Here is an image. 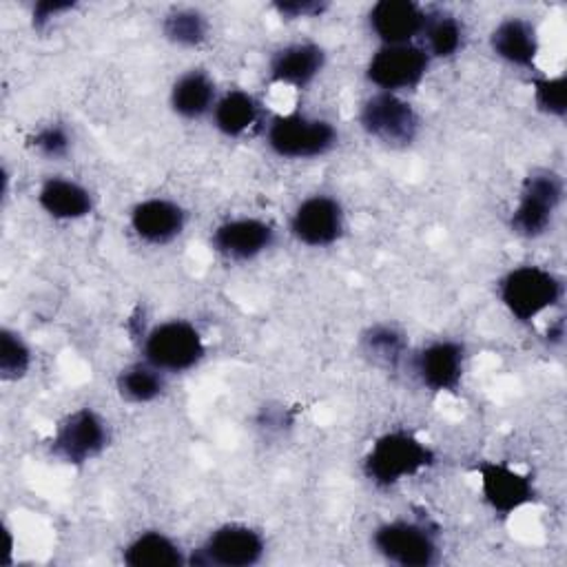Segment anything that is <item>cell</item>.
<instances>
[{
  "label": "cell",
  "mask_w": 567,
  "mask_h": 567,
  "mask_svg": "<svg viewBox=\"0 0 567 567\" xmlns=\"http://www.w3.org/2000/svg\"><path fill=\"white\" fill-rule=\"evenodd\" d=\"M434 458L432 447L416 434L408 430H392L377 436L370 445L363 458V474L374 487L390 489L432 467Z\"/></svg>",
  "instance_id": "cell-1"
},
{
  "label": "cell",
  "mask_w": 567,
  "mask_h": 567,
  "mask_svg": "<svg viewBox=\"0 0 567 567\" xmlns=\"http://www.w3.org/2000/svg\"><path fill=\"white\" fill-rule=\"evenodd\" d=\"M498 297L516 321L532 323L563 299V279L536 264L516 266L498 281Z\"/></svg>",
  "instance_id": "cell-2"
},
{
  "label": "cell",
  "mask_w": 567,
  "mask_h": 567,
  "mask_svg": "<svg viewBox=\"0 0 567 567\" xmlns=\"http://www.w3.org/2000/svg\"><path fill=\"white\" fill-rule=\"evenodd\" d=\"M565 184L563 177L551 168L532 171L518 193V202L509 215V228L518 237L536 239L545 235L563 204Z\"/></svg>",
  "instance_id": "cell-3"
},
{
  "label": "cell",
  "mask_w": 567,
  "mask_h": 567,
  "mask_svg": "<svg viewBox=\"0 0 567 567\" xmlns=\"http://www.w3.org/2000/svg\"><path fill=\"white\" fill-rule=\"evenodd\" d=\"M339 133L332 122L323 117H308L303 113L275 115L266 131L268 148L284 159H315L337 146Z\"/></svg>",
  "instance_id": "cell-4"
},
{
  "label": "cell",
  "mask_w": 567,
  "mask_h": 567,
  "mask_svg": "<svg viewBox=\"0 0 567 567\" xmlns=\"http://www.w3.org/2000/svg\"><path fill=\"white\" fill-rule=\"evenodd\" d=\"M142 352L144 361L162 372H186L204 359L206 346L190 321L168 319L144 334Z\"/></svg>",
  "instance_id": "cell-5"
},
{
  "label": "cell",
  "mask_w": 567,
  "mask_h": 567,
  "mask_svg": "<svg viewBox=\"0 0 567 567\" xmlns=\"http://www.w3.org/2000/svg\"><path fill=\"white\" fill-rule=\"evenodd\" d=\"M372 547L383 560L399 567H432L441 556L432 527L408 518L379 525L372 534Z\"/></svg>",
  "instance_id": "cell-6"
},
{
  "label": "cell",
  "mask_w": 567,
  "mask_h": 567,
  "mask_svg": "<svg viewBox=\"0 0 567 567\" xmlns=\"http://www.w3.org/2000/svg\"><path fill=\"white\" fill-rule=\"evenodd\" d=\"M359 124L370 137L392 148L410 146L421 128V120L414 106L399 93L385 91L372 93L361 104Z\"/></svg>",
  "instance_id": "cell-7"
},
{
  "label": "cell",
  "mask_w": 567,
  "mask_h": 567,
  "mask_svg": "<svg viewBox=\"0 0 567 567\" xmlns=\"http://www.w3.org/2000/svg\"><path fill=\"white\" fill-rule=\"evenodd\" d=\"M109 441V423L93 408H80L58 423L51 454L66 465H86L106 450Z\"/></svg>",
  "instance_id": "cell-8"
},
{
  "label": "cell",
  "mask_w": 567,
  "mask_h": 567,
  "mask_svg": "<svg viewBox=\"0 0 567 567\" xmlns=\"http://www.w3.org/2000/svg\"><path fill=\"white\" fill-rule=\"evenodd\" d=\"M266 554V540L261 532L246 523H224L215 527L206 540L188 556V565H215V567H250Z\"/></svg>",
  "instance_id": "cell-9"
},
{
  "label": "cell",
  "mask_w": 567,
  "mask_h": 567,
  "mask_svg": "<svg viewBox=\"0 0 567 567\" xmlns=\"http://www.w3.org/2000/svg\"><path fill=\"white\" fill-rule=\"evenodd\" d=\"M430 69V55L419 44H381L368 66L365 78L379 91L401 93L421 84Z\"/></svg>",
  "instance_id": "cell-10"
},
{
  "label": "cell",
  "mask_w": 567,
  "mask_h": 567,
  "mask_svg": "<svg viewBox=\"0 0 567 567\" xmlns=\"http://www.w3.org/2000/svg\"><path fill=\"white\" fill-rule=\"evenodd\" d=\"M346 213L330 195H310L297 204L290 217L292 237L310 248H326L341 239Z\"/></svg>",
  "instance_id": "cell-11"
},
{
  "label": "cell",
  "mask_w": 567,
  "mask_h": 567,
  "mask_svg": "<svg viewBox=\"0 0 567 567\" xmlns=\"http://www.w3.org/2000/svg\"><path fill=\"white\" fill-rule=\"evenodd\" d=\"M478 485L487 507L501 516H509L536 498L532 476L501 461H483L476 465Z\"/></svg>",
  "instance_id": "cell-12"
},
{
  "label": "cell",
  "mask_w": 567,
  "mask_h": 567,
  "mask_svg": "<svg viewBox=\"0 0 567 567\" xmlns=\"http://www.w3.org/2000/svg\"><path fill=\"white\" fill-rule=\"evenodd\" d=\"M465 370V346L454 339H436L414 357V374L432 392H454Z\"/></svg>",
  "instance_id": "cell-13"
},
{
  "label": "cell",
  "mask_w": 567,
  "mask_h": 567,
  "mask_svg": "<svg viewBox=\"0 0 567 567\" xmlns=\"http://www.w3.org/2000/svg\"><path fill=\"white\" fill-rule=\"evenodd\" d=\"M275 241V230L257 217H235L215 226L210 246L217 255L230 261H250L266 252Z\"/></svg>",
  "instance_id": "cell-14"
},
{
  "label": "cell",
  "mask_w": 567,
  "mask_h": 567,
  "mask_svg": "<svg viewBox=\"0 0 567 567\" xmlns=\"http://www.w3.org/2000/svg\"><path fill=\"white\" fill-rule=\"evenodd\" d=\"M427 13L412 0H379L368 13L370 31L381 44H414L423 35Z\"/></svg>",
  "instance_id": "cell-15"
},
{
  "label": "cell",
  "mask_w": 567,
  "mask_h": 567,
  "mask_svg": "<svg viewBox=\"0 0 567 567\" xmlns=\"http://www.w3.org/2000/svg\"><path fill=\"white\" fill-rule=\"evenodd\" d=\"M131 230L151 246H164L177 239L186 226L184 208L166 197H148L133 206Z\"/></svg>",
  "instance_id": "cell-16"
},
{
  "label": "cell",
  "mask_w": 567,
  "mask_h": 567,
  "mask_svg": "<svg viewBox=\"0 0 567 567\" xmlns=\"http://www.w3.org/2000/svg\"><path fill=\"white\" fill-rule=\"evenodd\" d=\"M326 53L315 42L286 44L272 53L268 64V75L275 84L306 89L323 71Z\"/></svg>",
  "instance_id": "cell-17"
},
{
  "label": "cell",
  "mask_w": 567,
  "mask_h": 567,
  "mask_svg": "<svg viewBox=\"0 0 567 567\" xmlns=\"http://www.w3.org/2000/svg\"><path fill=\"white\" fill-rule=\"evenodd\" d=\"M489 47L494 55L503 62L520 69H532L540 51V40L534 22L520 16H509L492 29Z\"/></svg>",
  "instance_id": "cell-18"
},
{
  "label": "cell",
  "mask_w": 567,
  "mask_h": 567,
  "mask_svg": "<svg viewBox=\"0 0 567 567\" xmlns=\"http://www.w3.org/2000/svg\"><path fill=\"white\" fill-rule=\"evenodd\" d=\"M40 208L60 221H75L93 210V195L80 182L69 177H49L38 190Z\"/></svg>",
  "instance_id": "cell-19"
},
{
  "label": "cell",
  "mask_w": 567,
  "mask_h": 567,
  "mask_svg": "<svg viewBox=\"0 0 567 567\" xmlns=\"http://www.w3.org/2000/svg\"><path fill=\"white\" fill-rule=\"evenodd\" d=\"M122 560L128 567H182L188 565L184 549L164 532L146 529L126 543Z\"/></svg>",
  "instance_id": "cell-20"
},
{
  "label": "cell",
  "mask_w": 567,
  "mask_h": 567,
  "mask_svg": "<svg viewBox=\"0 0 567 567\" xmlns=\"http://www.w3.org/2000/svg\"><path fill=\"white\" fill-rule=\"evenodd\" d=\"M217 102V89L213 78L202 69L182 73L171 86V109L186 120H197L213 111Z\"/></svg>",
  "instance_id": "cell-21"
},
{
  "label": "cell",
  "mask_w": 567,
  "mask_h": 567,
  "mask_svg": "<svg viewBox=\"0 0 567 567\" xmlns=\"http://www.w3.org/2000/svg\"><path fill=\"white\" fill-rule=\"evenodd\" d=\"M213 124L226 137H241L259 117V102L241 89H230L217 97L213 106Z\"/></svg>",
  "instance_id": "cell-22"
},
{
  "label": "cell",
  "mask_w": 567,
  "mask_h": 567,
  "mask_svg": "<svg viewBox=\"0 0 567 567\" xmlns=\"http://www.w3.org/2000/svg\"><path fill=\"white\" fill-rule=\"evenodd\" d=\"M117 392L128 403H151L164 392V372L148 361L131 363L115 379Z\"/></svg>",
  "instance_id": "cell-23"
},
{
  "label": "cell",
  "mask_w": 567,
  "mask_h": 567,
  "mask_svg": "<svg viewBox=\"0 0 567 567\" xmlns=\"http://www.w3.org/2000/svg\"><path fill=\"white\" fill-rule=\"evenodd\" d=\"M423 38H425V53L430 58L445 60L456 55L463 49L465 27L452 13H434V16H427Z\"/></svg>",
  "instance_id": "cell-24"
},
{
  "label": "cell",
  "mask_w": 567,
  "mask_h": 567,
  "mask_svg": "<svg viewBox=\"0 0 567 567\" xmlns=\"http://www.w3.org/2000/svg\"><path fill=\"white\" fill-rule=\"evenodd\" d=\"M361 348L374 363L383 368H396L408 352V341L396 328L377 323L363 334Z\"/></svg>",
  "instance_id": "cell-25"
},
{
  "label": "cell",
  "mask_w": 567,
  "mask_h": 567,
  "mask_svg": "<svg viewBox=\"0 0 567 567\" xmlns=\"http://www.w3.org/2000/svg\"><path fill=\"white\" fill-rule=\"evenodd\" d=\"M162 33L177 47H199L208 38V20L197 9H173L162 20Z\"/></svg>",
  "instance_id": "cell-26"
},
{
  "label": "cell",
  "mask_w": 567,
  "mask_h": 567,
  "mask_svg": "<svg viewBox=\"0 0 567 567\" xmlns=\"http://www.w3.org/2000/svg\"><path fill=\"white\" fill-rule=\"evenodd\" d=\"M31 368V350L27 341L9 330H0V377L4 381H18L22 379Z\"/></svg>",
  "instance_id": "cell-27"
},
{
  "label": "cell",
  "mask_w": 567,
  "mask_h": 567,
  "mask_svg": "<svg viewBox=\"0 0 567 567\" xmlns=\"http://www.w3.org/2000/svg\"><path fill=\"white\" fill-rule=\"evenodd\" d=\"M534 102L547 117L563 120L567 115V80L565 75H545L534 80Z\"/></svg>",
  "instance_id": "cell-28"
},
{
  "label": "cell",
  "mask_w": 567,
  "mask_h": 567,
  "mask_svg": "<svg viewBox=\"0 0 567 567\" xmlns=\"http://www.w3.org/2000/svg\"><path fill=\"white\" fill-rule=\"evenodd\" d=\"M29 146L47 157V159H62L66 157V153L71 151V135L66 131V126L62 124H47V126H40L31 137H29Z\"/></svg>",
  "instance_id": "cell-29"
},
{
  "label": "cell",
  "mask_w": 567,
  "mask_h": 567,
  "mask_svg": "<svg viewBox=\"0 0 567 567\" xmlns=\"http://www.w3.org/2000/svg\"><path fill=\"white\" fill-rule=\"evenodd\" d=\"M328 9L326 2H315V0H303V2H275V11L281 18L297 20V18H317Z\"/></svg>",
  "instance_id": "cell-30"
},
{
  "label": "cell",
  "mask_w": 567,
  "mask_h": 567,
  "mask_svg": "<svg viewBox=\"0 0 567 567\" xmlns=\"http://www.w3.org/2000/svg\"><path fill=\"white\" fill-rule=\"evenodd\" d=\"M73 7H75V2H38L31 13L33 29H38V31L44 29L53 18H58L64 11H71Z\"/></svg>",
  "instance_id": "cell-31"
}]
</instances>
